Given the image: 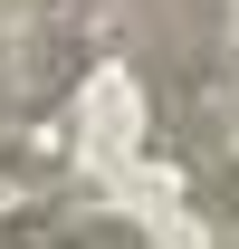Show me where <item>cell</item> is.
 I'll use <instances>...</instances> for the list:
<instances>
[{
	"mask_svg": "<svg viewBox=\"0 0 239 249\" xmlns=\"http://www.w3.org/2000/svg\"><path fill=\"white\" fill-rule=\"evenodd\" d=\"M29 249H153L144 220H115V211H67L58 230H38Z\"/></svg>",
	"mask_w": 239,
	"mask_h": 249,
	"instance_id": "obj_3",
	"label": "cell"
},
{
	"mask_svg": "<svg viewBox=\"0 0 239 249\" xmlns=\"http://www.w3.org/2000/svg\"><path fill=\"white\" fill-rule=\"evenodd\" d=\"M96 58V29L86 10L67 0H0V106L29 124V115H58L77 77Z\"/></svg>",
	"mask_w": 239,
	"mask_h": 249,
	"instance_id": "obj_1",
	"label": "cell"
},
{
	"mask_svg": "<svg viewBox=\"0 0 239 249\" xmlns=\"http://www.w3.org/2000/svg\"><path fill=\"white\" fill-rule=\"evenodd\" d=\"M10 163H19V115L0 106V173H10Z\"/></svg>",
	"mask_w": 239,
	"mask_h": 249,
	"instance_id": "obj_4",
	"label": "cell"
},
{
	"mask_svg": "<svg viewBox=\"0 0 239 249\" xmlns=\"http://www.w3.org/2000/svg\"><path fill=\"white\" fill-rule=\"evenodd\" d=\"M191 211L210 220V249H239V154H220V163L191 173Z\"/></svg>",
	"mask_w": 239,
	"mask_h": 249,
	"instance_id": "obj_2",
	"label": "cell"
}]
</instances>
